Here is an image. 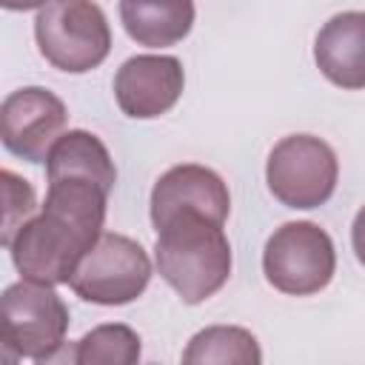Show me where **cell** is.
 Here are the masks:
<instances>
[{
	"instance_id": "obj_16",
	"label": "cell",
	"mask_w": 365,
	"mask_h": 365,
	"mask_svg": "<svg viewBox=\"0 0 365 365\" xmlns=\"http://www.w3.org/2000/svg\"><path fill=\"white\" fill-rule=\"evenodd\" d=\"M0 182H3V234H0V242H3V248H9L17 228L34 214L37 197H34L31 182L23 180L20 174H14L11 168L0 171Z\"/></svg>"
},
{
	"instance_id": "obj_9",
	"label": "cell",
	"mask_w": 365,
	"mask_h": 365,
	"mask_svg": "<svg viewBox=\"0 0 365 365\" xmlns=\"http://www.w3.org/2000/svg\"><path fill=\"white\" fill-rule=\"evenodd\" d=\"M185 88L182 63L171 54L128 57L114 74V97L125 117L154 120L177 106Z\"/></svg>"
},
{
	"instance_id": "obj_1",
	"label": "cell",
	"mask_w": 365,
	"mask_h": 365,
	"mask_svg": "<svg viewBox=\"0 0 365 365\" xmlns=\"http://www.w3.org/2000/svg\"><path fill=\"white\" fill-rule=\"evenodd\" d=\"M108 194L111 188L94 177H48L40 214L29 217L9 242L17 274L46 285L68 282L83 254L103 234Z\"/></svg>"
},
{
	"instance_id": "obj_17",
	"label": "cell",
	"mask_w": 365,
	"mask_h": 365,
	"mask_svg": "<svg viewBox=\"0 0 365 365\" xmlns=\"http://www.w3.org/2000/svg\"><path fill=\"white\" fill-rule=\"evenodd\" d=\"M351 245H354V254L356 259L365 265V205L356 211L354 217V225H351Z\"/></svg>"
},
{
	"instance_id": "obj_6",
	"label": "cell",
	"mask_w": 365,
	"mask_h": 365,
	"mask_svg": "<svg viewBox=\"0 0 365 365\" xmlns=\"http://www.w3.org/2000/svg\"><path fill=\"white\" fill-rule=\"evenodd\" d=\"M151 279V259L145 248L114 231H103L97 242L77 262L68 285L71 291L94 305H128Z\"/></svg>"
},
{
	"instance_id": "obj_18",
	"label": "cell",
	"mask_w": 365,
	"mask_h": 365,
	"mask_svg": "<svg viewBox=\"0 0 365 365\" xmlns=\"http://www.w3.org/2000/svg\"><path fill=\"white\" fill-rule=\"evenodd\" d=\"M46 0H0L3 9L9 11H31V9H40Z\"/></svg>"
},
{
	"instance_id": "obj_3",
	"label": "cell",
	"mask_w": 365,
	"mask_h": 365,
	"mask_svg": "<svg viewBox=\"0 0 365 365\" xmlns=\"http://www.w3.org/2000/svg\"><path fill=\"white\" fill-rule=\"evenodd\" d=\"M68 308L54 285L20 279L0 297V345L9 359L48 362L66 345Z\"/></svg>"
},
{
	"instance_id": "obj_4",
	"label": "cell",
	"mask_w": 365,
	"mask_h": 365,
	"mask_svg": "<svg viewBox=\"0 0 365 365\" xmlns=\"http://www.w3.org/2000/svg\"><path fill=\"white\" fill-rule=\"evenodd\" d=\"M34 40L46 63L68 74L97 68L111 51V29L94 0H46L34 17Z\"/></svg>"
},
{
	"instance_id": "obj_5",
	"label": "cell",
	"mask_w": 365,
	"mask_h": 365,
	"mask_svg": "<svg viewBox=\"0 0 365 365\" xmlns=\"http://www.w3.org/2000/svg\"><path fill=\"white\" fill-rule=\"evenodd\" d=\"M336 271V251L325 228L308 220L282 222L265 242L262 274L265 279L291 297L319 294Z\"/></svg>"
},
{
	"instance_id": "obj_11",
	"label": "cell",
	"mask_w": 365,
	"mask_h": 365,
	"mask_svg": "<svg viewBox=\"0 0 365 365\" xmlns=\"http://www.w3.org/2000/svg\"><path fill=\"white\" fill-rule=\"evenodd\" d=\"M314 60L339 88H365V11L334 14L314 40Z\"/></svg>"
},
{
	"instance_id": "obj_10",
	"label": "cell",
	"mask_w": 365,
	"mask_h": 365,
	"mask_svg": "<svg viewBox=\"0 0 365 365\" xmlns=\"http://www.w3.org/2000/svg\"><path fill=\"white\" fill-rule=\"evenodd\" d=\"M202 211L214 217L217 222L228 220L231 211V194L222 177L205 165L182 163L168 168L151 188V222L154 228L165 222L174 211Z\"/></svg>"
},
{
	"instance_id": "obj_12",
	"label": "cell",
	"mask_w": 365,
	"mask_h": 365,
	"mask_svg": "<svg viewBox=\"0 0 365 365\" xmlns=\"http://www.w3.org/2000/svg\"><path fill=\"white\" fill-rule=\"evenodd\" d=\"M120 23L137 46L165 48L188 37L194 0H120Z\"/></svg>"
},
{
	"instance_id": "obj_14",
	"label": "cell",
	"mask_w": 365,
	"mask_h": 365,
	"mask_svg": "<svg viewBox=\"0 0 365 365\" xmlns=\"http://www.w3.org/2000/svg\"><path fill=\"white\" fill-rule=\"evenodd\" d=\"M185 365H259L262 351L251 331L240 325H211L197 331L185 351Z\"/></svg>"
},
{
	"instance_id": "obj_7",
	"label": "cell",
	"mask_w": 365,
	"mask_h": 365,
	"mask_svg": "<svg viewBox=\"0 0 365 365\" xmlns=\"http://www.w3.org/2000/svg\"><path fill=\"white\" fill-rule=\"evenodd\" d=\"M339 177L334 148L314 134L282 137L265 163V182L274 200L288 208H319L331 200Z\"/></svg>"
},
{
	"instance_id": "obj_8",
	"label": "cell",
	"mask_w": 365,
	"mask_h": 365,
	"mask_svg": "<svg viewBox=\"0 0 365 365\" xmlns=\"http://www.w3.org/2000/svg\"><path fill=\"white\" fill-rule=\"evenodd\" d=\"M3 145L26 163H46L51 145L66 128V103L43 86L11 91L0 108Z\"/></svg>"
},
{
	"instance_id": "obj_13",
	"label": "cell",
	"mask_w": 365,
	"mask_h": 365,
	"mask_svg": "<svg viewBox=\"0 0 365 365\" xmlns=\"http://www.w3.org/2000/svg\"><path fill=\"white\" fill-rule=\"evenodd\" d=\"M60 174H83L94 177L106 188H114L117 182V168L114 160L106 148V143L83 128L63 131L57 143L51 145L46 157V177H60Z\"/></svg>"
},
{
	"instance_id": "obj_15",
	"label": "cell",
	"mask_w": 365,
	"mask_h": 365,
	"mask_svg": "<svg viewBox=\"0 0 365 365\" xmlns=\"http://www.w3.org/2000/svg\"><path fill=\"white\" fill-rule=\"evenodd\" d=\"M140 334L123 322L91 328L74 348L71 362L77 365H134L140 359Z\"/></svg>"
},
{
	"instance_id": "obj_2",
	"label": "cell",
	"mask_w": 365,
	"mask_h": 365,
	"mask_svg": "<svg viewBox=\"0 0 365 365\" xmlns=\"http://www.w3.org/2000/svg\"><path fill=\"white\" fill-rule=\"evenodd\" d=\"M222 225L191 208L174 211L157 225V271L188 305L205 302L231 277V242Z\"/></svg>"
}]
</instances>
